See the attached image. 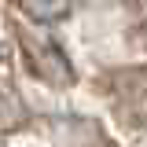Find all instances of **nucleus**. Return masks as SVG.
I'll list each match as a JSON object with an SVG mask.
<instances>
[{
  "label": "nucleus",
  "mask_w": 147,
  "mask_h": 147,
  "mask_svg": "<svg viewBox=\"0 0 147 147\" xmlns=\"http://www.w3.org/2000/svg\"><path fill=\"white\" fill-rule=\"evenodd\" d=\"M22 11L37 22H59L70 15V0H22Z\"/></svg>",
  "instance_id": "obj_1"
}]
</instances>
